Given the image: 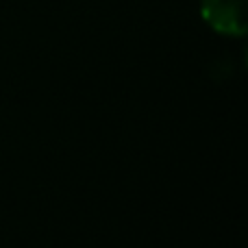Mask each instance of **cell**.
<instances>
[{
    "label": "cell",
    "instance_id": "6da1fadb",
    "mask_svg": "<svg viewBox=\"0 0 248 248\" xmlns=\"http://www.w3.org/2000/svg\"><path fill=\"white\" fill-rule=\"evenodd\" d=\"M201 16L222 35L246 33V0H201Z\"/></svg>",
    "mask_w": 248,
    "mask_h": 248
}]
</instances>
